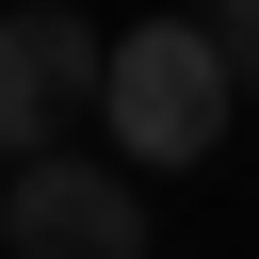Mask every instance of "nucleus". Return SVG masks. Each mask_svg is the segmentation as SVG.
<instances>
[{
    "mask_svg": "<svg viewBox=\"0 0 259 259\" xmlns=\"http://www.w3.org/2000/svg\"><path fill=\"white\" fill-rule=\"evenodd\" d=\"M227 113H243V65H227V32H210V16H130V32H113L97 130H113L146 178L210 162V146H227Z\"/></svg>",
    "mask_w": 259,
    "mask_h": 259,
    "instance_id": "obj_1",
    "label": "nucleus"
},
{
    "mask_svg": "<svg viewBox=\"0 0 259 259\" xmlns=\"http://www.w3.org/2000/svg\"><path fill=\"white\" fill-rule=\"evenodd\" d=\"M0 259H146V178L130 162H16L0 178Z\"/></svg>",
    "mask_w": 259,
    "mask_h": 259,
    "instance_id": "obj_2",
    "label": "nucleus"
},
{
    "mask_svg": "<svg viewBox=\"0 0 259 259\" xmlns=\"http://www.w3.org/2000/svg\"><path fill=\"white\" fill-rule=\"evenodd\" d=\"M97 81H113V32H81L65 0H16L0 16V162H49L65 113H97Z\"/></svg>",
    "mask_w": 259,
    "mask_h": 259,
    "instance_id": "obj_3",
    "label": "nucleus"
},
{
    "mask_svg": "<svg viewBox=\"0 0 259 259\" xmlns=\"http://www.w3.org/2000/svg\"><path fill=\"white\" fill-rule=\"evenodd\" d=\"M210 32H227V65H243V97H259V0H210Z\"/></svg>",
    "mask_w": 259,
    "mask_h": 259,
    "instance_id": "obj_4",
    "label": "nucleus"
}]
</instances>
